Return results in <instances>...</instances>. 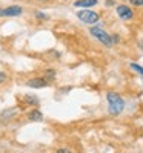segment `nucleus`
Masks as SVG:
<instances>
[{
	"instance_id": "obj_1",
	"label": "nucleus",
	"mask_w": 143,
	"mask_h": 153,
	"mask_svg": "<svg viewBox=\"0 0 143 153\" xmlns=\"http://www.w3.org/2000/svg\"><path fill=\"white\" fill-rule=\"evenodd\" d=\"M106 98H108V106H109V113L111 115H119V113L123 112L125 101L120 95H117L115 92H108Z\"/></svg>"
},
{
	"instance_id": "obj_2",
	"label": "nucleus",
	"mask_w": 143,
	"mask_h": 153,
	"mask_svg": "<svg viewBox=\"0 0 143 153\" xmlns=\"http://www.w3.org/2000/svg\"><path fill=\"white\" fill-rule=\"evenodd\" d=\"M77 17H79L83 23H88V25H96L99 22V14L94 11H89V9H82L77 12Z\"/></svg>"
},
{
	"instance_id": "obj_3",
	"label": "nucleus",
	"mask_w": 143,
	"mask_h": 153,
	"mask_svg": "<svg viewBox=\"0 0 143 153\" xmlns=\"http://www.w3.org/2000/svg\"><path fill=\"white\" fill-rule=\"evenodd\" d=\"M89 32L93 34L97 40H100V43H103L105 46H108V48H111L112 46V40H111V37H109V34L108 32H105L103 29H100V28H91L89 29Z\"/></svg>"
},
{
	"instance_id": "obj_4",
	"label": "nucleus",
	"mask_w": 143,
	"mask_h": 153,
	"mask_svg": "<svg viewBox=\"0 0 143 153\" xmlns=\"http://www.w3.org/2000/svg\"><path fill=\"white\" fill-rule=\"evenodd\" d=\"M22 8L20 6H8L5 9H0V17H16L22 14Z\"/></svg>"
},
{
	"instance_id": "obj_5",
	"label": "nucleus",
	"mask_w": 143,
	"mask_h": 153,
	"mask_svg": "<svg viewBox=\"0 0 143 153\" xmlns=\"http://www.w3.org/2000/svg\"><path fill=\"white\" fill-rule=\"evenodd\" d=\"M117 14H119V17H120L122 20H131V19L134 17L132 9L129 8V6H125V5L117 6Z\"/></svg>"
},
{
	"instance_id": "obj_6",
	"label": "nucleus",
	"mask_w": 143,
	"mask_h": 153,
	"mask_svg": "<svg viewBox=\"0 0 143 153\" xmlns=\"http://www.w3.org/2000/svg\"><path fill=\"white\" fill-rule=\"evenodd\" d=\"M26 84H28L29 87H34V89H40V87H46V86H48V83H46L45 78H32V80H29Z\"/></svg>"
},
{
	"instance_id": "obj_7",
	"label": "nucleus",
	"mask_w": 143,
	"mask_h": 153,
	"mask_svg": "<svg viewBox=\"0 0 143 153\" xmlns=\"http://www.w3.org/2000/svg\"><path fill=\"white\" fill-rule=\"evenodd\" d=\"M74 5L77 8H91V6L97 5V0H77Z\"/></svg>"
},
{
	"instance_id": "obj_8",
	"label": "nucleus",
	"mask_w": 143,
	"mask_h": 153,
	"mask_svg": "<svg viewBox=\"0 0 143 153\" xmlns=\"http://www.w3.org/2000/svg\"><path fill=\"white\" fill-rule=\"evenodd\" d=\"M28 118L31 121H42L43 120V115H42V112H38V110H32V112H29Z\"/></svg>"
},
{
	"instance_id": "obj_9",
	"label": "nucleus",
	"mask_w": 143,
	"mask_h": 153,
	"mask_svg": "<svg viewBox=\"0 0 143 153\" xmlns=\"http://www.w3.org/2000/svg\"><path fill=\"white\" fill-rule=\"evenodd\" d=\"M54 76H56V72H54L53 69H48V71L45 72V80H46V81H48V80H53Z\"/></svg>"
},
{
	"instance_id": "obj_10",
	"label": "nucleus",
	"mask_w": 143,
	"mask_h": 153,
	"mask_svg": "<svg viewBox=\"0 0 143 153\" xmlns=\"http://www.w3.org/2000/svg\"><path fill=\"white\" fill-rule=\"evenodd\" d=\"M25 101H26V103H29V104H37L38 103V100L35 98V97H25Z\"/></svg>"
},
{
	"instance_id": "obj_11",
	"label": "nucleus",
	"mask_w": 143,
	"mask_h": 153,
	"mask_svg": "<svg viewBox=\"0 0 143 153\" xmlns=\"http://www.w3.org/2000/svg\"><path fill=\"white\" fill-rule=\"evenodd\" d=\"M131 69H134L137 74L143 75V68H141V66H138V65H135V63H132V65H131Z\"/></svg>"
},
{
	"instance_id": "obj_12",
	"label": "nucleus",
	"mask_w": 143,
	"mask_h": 153,
	"mask_svg": "<svg viewBox=\"0 0 143 153\" xmlns=\"http://www.w3.org/2000/svg\"><path fill=\"white\" fill-rule=\"evenodd\" d=\"M129 3L134 6H143V0H129Z\"/></svg>"
},
{
	"instance_id": "obj_13",
	"label": "nucleus",
	"mask_w": 143,
	"mask_h": 153,
	"mask_svg": "<svg viewBox=\"0 0 143 153\" xmlns=\"http://www.w3.org/2000/svg\"><path fill=\"white\" fill-rule=\"evenodd\" d=\"M5 80H6V74L5 72H0V84L5 83Z\"/></svg>"
},
{
	"instance_id": "obj_14",
	"label": "nucleus",
	"mask_w": 143,
	"mask_h": 153,
	"mask_svg": "<svg viewBox=\"0 0 143 153\" xmlns=\"http://www.w3.org/2000/svg\"><path fill=\"white\" fill-rule=\"evenodd\" d=\"M57 153H72V152L68 149H60V150H57Z\"/></svg>"
},
{
	"instance_id": "obj_15",
	"label": "nucleus",
	"mask_w": 143,
	"mask_h": 153,
	"mask_svg": "<svg viewBox=\"0 0 143 153\" xmlns=\"http://www.w3.org/2000/svg\"><path fill=\"white\" fill-rule=\"evenodd\" d=\"M35 16H37L38 19H46V16H45V14H42V12H37Z\"/></svg>"
},
{
	"instance_id": "obj_16",
	"label": "nucleus",
	"mask_w": 143,
	"mask_h": 153,
	"mask_svg": "<svg viewBox=\"0 0 143 153\" xmlns=\"http://www.w3.org/2000/svg\"><path fill=\"white\" fill-rule=\"evenodd\" d=\"M38 2H46V0H38Z\"/></svg>"
}]
</instances>
